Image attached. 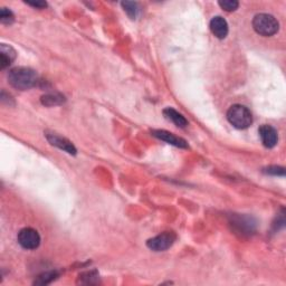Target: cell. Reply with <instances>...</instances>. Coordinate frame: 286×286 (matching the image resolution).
Instances as JSON below:
<instances>
[{
	"label": "cell",
	"mask_w": 286,
	"mask_h": 286,
	"mask_svg": "<svg viewBox=\"0 0 286 286\" xmlns=\"http://www.w3.org/2000/svg\"><path fill=\"white\" fill-rule=\"evenodd\" d=\"M8 81L13 88L25 91L35 87L38 75L30 67H15L8 74Z\"/></svg>",
	"instance_id": "obj_1"
},
{
	"label": "cell",
	"mask_w": 286,
	"mask_h": 286,
	"mask_svg": "<svg viewBox=\"0 0 286 286\" xmlns=\"http://www.w3.org/2000/svg\"><path fill=\"white\" fill-rule=\"evenodd\" d=\"M227 120L236 129H247L253 123V117L247 107L242 104H235L227 112Z\"/></svg>",
	"instance_id": "obj_2"
},
{
	"label": "cell",
	"mask_w": 286,
	"mask_h": 286,
	"mask_svg": "<svg viewBox=\"0 0 286 286\" xmlns=\"http://www.w3.org/2000/svg\"><path fill=\"white\" fill-rule=\"evenodd\" d=\"M253 27L257 34L261 36L270 37L275 35L278 32L279 24L276 18L268 14H259L254 17Z\"/></svg>",
	"instance_id": "obj_3"
},
{
	"label": "cell",
	"mask_w": 286,
	"mask_h": 286,
	"mask_svg": "<svg viewBox=\"0 0 286 286\" xmlns=\"http://www.w3.org/2000/svg\"><path fill=\"white\" fill-rule=\"evenodd\" d=\"M177 236L173 232H164L160 235L148 240L147 246L154 251H163L170 248L176 242Z\"/></svg>",
	"instance_id": "obj_4"
},
{
	"label": "cell",
	"mask_w": 286,
	"mask_h": 286,
	"mask_svg": "<svg viewBox=\"0 0 286 286\" xmlns=\"http://www.w3.org/2000/svg\"><path fill=\"white\" fill-rule=\"evenodd\" d=\"M17 239H18L19 245L25 249H36L41 244V236H39L38 232L31 227L21 230L18 233Z\"/></svg>",
	"instance_id": "obj_5"
},
{
	"label": "cell",
	"mask_w": 286,
	"mask_h": 286,
	"mask_svg": "<svg viewBox=\"0 0 286 286\" xmlns=\"http://www.w3.org/2000/svg\"><path fill=\"white\" fill-rule=\"evenodd\" d=\"M259 132L263 145H264L266 148L271 149L277 145V141H278L277 131L274 129L272 125H268V124L262 125L259 130Z\"/></svg>",
	"instance_id": "obj_6"
},
{
	"label": "cell",
	"mask_w": 286,
	"mask_h": 286,
	"mask_svg": "<svg viewBox=\"0 0 286 286\" xmlns=\"http://www.w3.org/2000/svg\"><path fill=\"white\" fill-rule=\"evenodd\" d=\"M151 133L153 134V136H156V138L169 143V145H171V146H175V147H178V148H187L188 147L187 142L184 139L179 138V136H176L175 134L168 132V131L153 130V131H151Z\"/></svg>",
	"instance_id": "obj_7"
},
{
	"label": "cell",
	"mask_w": 286,
	"mask_h": 286,
	"mask_svg": "<svg viewBox=\"0 0 286 286\" xmlns=\"http://www.w3.org/2000/svg\"><path fill=\"white\" fill-rule=\"evenodd\" d=\"M46 138L49 141L50 145H53L57 147L61 150L65 151L70 154H76V149L73 146V143L71 141H68L65 138H62V136L57 135L55 133H46Z\"/></svg>",
	"instance_id": "obj_8"
},
{
	"label": "cell",
	"mask_w": 286,
	"mask_h": 286,
	"mask_svg": "<svg viewBox=\"0 0 286 286\" xmlns=\"http://www.w3.org/2000/svg\"><path fill=\"white\" fill-rule=\"evenodd\" d=\"M232 225L239 234H250L254 231L255 222L251 221V218L246 216H235L232 220Z\"/></svg>",
	"instance_id": "obj_9"
},
{
	"label": "cell",
	"mask_w": 286,
	"mask_h": 286,
	"mask_svg": "<svg viewBox=\"0 0 286 286\" xmlns=\"http://www.w3.org/2000/svg\"><path fill=\"white\" fill-rule=\"evenodd\" d=\"M210 30H211V33H213L214 35L219 39H224L228 35V24H227V21L220 16L214 17V18L211 19Z\"/></svg>",
	"instance_id": "obj_10"
},
{
	"label": "cell",
	"mask_w": 286,
	"mask_h": 286,
	"mask_svg": "<svg viewBox=\"0 0 286 286\" xmlns=\"http://www.w3.org/2000/svg\"><path fill=\"white\" fill-rule=\"evenodd\" d=\"M16 59V50L9 45L2 44L0 46V68L5 70Z\"/></svg>",
	"instance_id": "obj_11"
},
{
	"label": "cell",
	"mask_w": 286,
	"mask_h": 286,
	"mask_svg": "<svg viewBox=\"0 0 286 286\" xmlns=\"http://www.w3.org/2000/svg\"><path fill=\"white\" fill-rule=\"evenodd\" d=\"M163 114H164V117L169 120V121L175 123L177 127L186 128L188 125V121L186 120V118L182 116V114H180L179 112H177L176 110H174V108L167 107L163 111Z\"/></svg>",
	"instance_id": "obj_12"
},
{
	"label": "cell",
	"mask_w": 286,
	"mask_h": 286,
	"mask_svg": "<svg viewBox=\"0 0 286 286\" xmlns=\"http://www.w3.org/2000/svg\"><path fill=\"white\" fill-rule=\"evenodd\" d=\"M63 102H64V96H62L61 94H47L42 97V103L47 106L59 105Z\"/></svg>",
	"instance_id": "obj_13"
},
{
	"label": "cell",
	"mask_w": 286,
	"mask_h": 286,
	"mask_svg": "<svg viewBox=\"0 0 286 286\" xmlns=\"http://www.w3.org/2000/svg\"><path fill=\"white\" fill-rule=\"evenodd\" d=\"M122 7L124 8L125 13L129 15V17L131 19H135L136 16H138L139 13V7H138V4L136 3H131V2H123L122 4Z\"/></svg>",
	"instance_id": "obj_14"
},
{
	"label": "cell",
	"mask_w": 286,
	"mask_h": 286,
	"mask_svg": "<svg viewBox=\"0 0 286 286\" xmlns=\"http://www.w3.org/2000/svg\"><path fill=\"white\" fill-rule=\"evenodd\" d=\"M57 276V273L56 272H47V273H44L42 275H39L38 278L35 281V284L38 285H46L49 284L50 282H53L54 279Z\"/></svg>",
	"instance_id": "obj_15"
},
{
	"label": "cell",
	"mask_w": 286,
	"mask_h": 286,
	"mask_svg": "<svg viewBox=\"0 0 286 286\" xmlns=\"http://www.w3.org/2000/svg\"><path fill=\"white\" fill-rule=\"evenodd\" d=\"M0 20H2L3 24H11L15 20L14 14L7 8H3L2 9V14H0Z\"/></svg>",
	"instance_id": "obj_16"
},
{
	"label": "cell",
	"mask_w": 286,
	"mask_h": 286,
	"mask_svg": "<svg viewBox=\"0 0 286 286\" xmlns=\"http://www.w3.org/2000/svg\"><path fill=\"white\" fill-rule=\"evenodd\" d=\"M219 6L226 11H235L238 8L239 4L235 0H224V2H219Z\"/></svg>",
	"instance_id": "obj_17"
},
{
	"label": "cell",
	"mask_w": 286,
	"mask_h": 286,
	"mask_svg": "<svg viewBox=\"0 0 286 286\" xmlns=\"http://www.w3.org/2000/svg\"><path fill=\"white\" fill-rule=\"evenodd\" d=\"M265 173L267 175H273V176H284L285 170L282 167H277V165H273V167H268L265 169Z\"/></svg>",
	"instance_id": "obj_18"
},
{
	"label": "cell",
	"mask_w": 286,
	"mask_h": 286,
	"mask_svg": "<svg viewBox=\"0 0 286 286\" xmlns=\"http://www.w3.org/2000/svg\"><path fill=\"white\" fill-rule=\"evenodd\" d=\"M27 5H30V6H33V7H35V8H45L47 6L46 3H44V2H36V3H26Z\"/></svg>",
	"instance_id": "obj_19"
}]
</instances>
